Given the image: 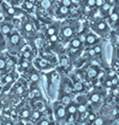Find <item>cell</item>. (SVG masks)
Segmentation results:
<instances>
[{
    "mask_svg": "<svg viewBox=\"0 0 119 125\" xmlns=\"http://www.w3.org/2000/svg\"><path fill=\"white\" fill-rule=\"evenodd\" d=\"M91 28L94 32L100 36H107L110 31L109 23L106 19H100V20H93L91 22Z\"/></svg>",
    "mask_w": 119,
    "mask_h": 125,
    "instance_id": "obj_1",
    "label": "cell"
},
{
    "mask_svg": "<svg viewBox=\"0 0 119 125\" xmlns=\"http://www.w3.org/2000/svg\"><path fill=\"white\" fill-rule=\"evenodd\" d=\"M0 6H1V10L3 11V15H4V18H13L17 14V9L14 5H11L10 3H7L6 1H1L0 2Z\"/></svg>",
    "mask_w": 119,
    "mask_h": 125,
    "instance_id": "obj_2",
    "label": "cell"
},
{
    "mask_svg": "<svg viewBox=\"0 0 119 125\" xmlns=\"http://www.w3.org/2000/svg\"><path fill=\"white\" fill-rule=\"evenodd\" d=\"M74 33H75V26L71 24H66L62 26L61 31H60L62 40H70L71 38H73Z\"/></svg>",
    "mask_w": 119,
    "mask_h": 125,
    "instance_id": "obj_3",
    "label": "cell"
},
{
    "mask_svg": "<svg viewBox=\"0 0 119 125\" xmlns=\"http://www.w3.org/2000/svg\"><path fill=\"white\" fill-rule=\"evenodd\" d=\"M85 42V36L81 34L79 37L73 38L72 40L70 41V48L72 49H79L83 46V43Z\"/></svg>",
    "mask_w": 119,
    "mask_h": 125,
    "instance_id": "obj_4",
    "label": "cell"
},
{
    "mask_svg": "<svg viewBox=\"0 0 119 125\" xmlns=\"http://www.w3.org/2000/svg\"><path fill=\"white\" fill-rule=\"evenodd\" d=\"M9 41H10V45L12 47H17L21 43V37H20V34L18 32L11 33L9 37Z\"/></svg>",
    "mask_w": 119,
    "mask_h": 125,
    "instance_id": "obj_5",
    "label": "cell"
},
{
    "mask_svg": "<svg viewBox=\"0 0 119 125\" xmlns=\"http://www.w3.org/2000/svg\"><path fill=\"white\" fill-rule=\"evenodd\" d=\"M70 10L69 7L67 6H64L62 4H60L58 2L57 3V9H55V11H57V15L59 16H62V17H66V16H68L70 14Z\"/></svg>",
    "mask_w": 119,
    "mask_h": 125,
    "instance_id": "obj_6",
    "label": "cell"
},
{
    "mask_svg": "<svg viewBox=\"0 0 119 125\" xmlns=\"http://www.w3.org/2000/svg\"><path fill=\"white\" fill-rule=\"evenodd\" d=\"M97 42H98V38L96 37V34L89 33L85 36V43L87 45H95Z\"/></svg>",
    "mask_w": 119,
    "mask_h": 125,
    "instance_id": "obj_7",
    "label": "cell"
},
{
    "mask_svg": "<svg viewBox=\"0 0 119 125\" xmlns=\"http://www.w3.org/2000/svg\"><path fill=\"white\" fill-rule=\"evenodd\" d=\"M12 29L13 27L10 23H3V24L0 26V32H1L3 36H10L12 33Z\"/></svg>",
    "mask_w": 119,
    "mask_h": 125,
    "instance_id": "obj_8",
    "label": "cell"
},
{
    "mask_svg": "<svg viewBox=\"0 0 119 125\" xmlns=\"http://www.w3.org/2000/svg\"><path fill=\"white\" fill-rule=\"evenodd\" d=\"M22 7L26 11H33L34 9H35V2L33 1V0H23Z\"/></svg>",
    "mask_w": 119,
    "mask_h": 125,
    "instance_id": "obj_9",
    "label": "cell"
},
{
    "mask_svg": "<svg viewBox=\"0 0 119 125\" xmlns=\"http://www.w3.org/2000/svg\"><path fill=\"white\" fill-rule=\"evenodd\" d=\"M23 30H24L26 33L34 32L35 27H34L33 22H30L29 20H26V22H24V24H23Z\"/></svg>",
    "mask_w": 119,
    "mask_h": 125,
    "instance_id": "obj_10",
    "label": "cell"
},
{
    "mask_svg": "<svg viewBox=\"0 0 119 125\" xmlns=\"http://www.w3.org/2000/svg\"><path fill=\"white\" fill-rule=\"evenodd\" d=\"M36 64H37V66L39 68H46L47 67V62L45 60H42V58H38L37 61H36Z\"/></svg>",
    "mask_w": 119,
    "mask_h": 125,
    "instance_id": "obj_11",
    "label": "cell"
},
{
    "mask_svg": "<svg viewBox=\"0 0 119 125\" xmlns=\"http://www.w3.org/2000/svg\"><path fill=\"white\" fill-rule=\"evenodd\" d=\"M57 31H58V28H57V26H49L48 28H47V34L50 37V36H52V34H57Z\"/></svg>",
    "mask_w": 119,
    "mask_h": 125,
    "instance_id": "obj_12",
    "label": "cell"
},
{
    "mask_svg": "<svg viewBox=\"0 0 119 125\" xmlns=\"http://www.w3.org/2000/svg\"><path fill=\"white\" fill-rule=\"evenodd\" d=\"M22 57L24 60H29V58L33 57V52L30 50H25V51L22 52Z\"/></svg>",
    "mask_w": 119,
    "mask_h": 125,
    "instance_id": "obj_13",
    "label": "cell"
},
{
    "mask_svg": "<svg viewBox=\"0 0 119 125\" xmlns=\"http://www.w3.org/2000/svg\"><path fill=\"white\" fill-rule=\"evenodd\" d=\"M67 111H68V113H69L70 115H73V114H75V113H76L77 108H76V106H75L74 104H68Z\"/></svg>",
    "mask_w": 119,
    "mask_h": 125,
    "instance_id": "obj_14",
    "label": "cell"
},
{
    "mask_svg": "<svg viewBox=\"0 0 119 125\" xmlns=\"http://www.w3.org/2000/svg\"><path fill=\"white\" fill-rule=\"evenodd\" d=\"M65 115H66V111H65V108H63V107L58 108V111H57V116L59 117V118H64Z\"/></svg>",
    "mask_w": 119,
    "mask_h": 125,
    "instance_id": "obj_15",
    "label": "cell"
},
{
    "mask_svg": "<svg viewBox=\"0 0 119 125\" xmlns=\"http://www.w3.org/2000/svg\"><path fill=\"white\" fill-rule=\"evenodd\" d=\"M4 1H6L7 3H10L11 5H19V4H22V2H23V0H4Z\"/></svg>",
    "mask_w": 119,
    "mask_h": 125,
    "instance_id": "obj_16",
    "label": "cell"
},
{
    "mask_svg": "<svg viewBox=\"0 0 119 125\" xmlns=\"http://www.w3.org/2000/svg\"><path fill=\"white\" fill-rule=\"evenodd\" d=\"M97 70L96 69H90L89 71H88V77H90V78H93V77H95L97 75Z\"/></svg>",
    "mask_w": 119,
    "mask_h": 125,
    "instance_id": "obj_17",
    "label": "cell"
},
{
    "mask_svg": "<svg viewBox=\"0 0 119 125\" xmlns=\"http://www.w3.org/2000/svg\"><path fill=\"white\" fill-rule=\"evenodd\" d=\"M61 65L63 66V67H66V66H68L69 65V60L66 56H63L61 58Z\"/></svg>",
    "mask_w": 119,
    "mask_h": 125,
    "instance_id": "obj_18",
    "label": "cell"
},
{
    "mask_svg": "<svg viewBox=\"0 0 119 125\" xmlns=\"http://www.w3.org/2000/svg\"><path fill=\"white\" fill-rule=\"evenodd\" d=\"M74 89H75V91H83L84 90V84L82 83H76L74 84Z\"/></svg>",
    "mask_w": 119,
    "mask_h": 125,
    "instance_id": "obj_19",
    "label": "cell"
},
{
    "mask_svg": "<svg viewBox=\"0 0 119 125\" xmlns=\"http://www.w3.org/2000/svg\"><path fill=\"white\" fill-rule=\"evenodd\" d=\"M62 103H63V104H65V105L70 104V103H71L70 97H68V96H64V97H63V99H62Z\"/></svg>",
    "mask_w": 119,
    "mask_h": 125,
    "instance_id": "obj_20",
    "label": "cell"
},
{
    "mask_svg": "<svg viewBox=\"0 0 119 125\" xmlns=\"http://www.w3.org/2000/svg\"><path fill=\"white\" fill-rule=\"evenodd\" d=\"M93 49H94V51H95V53H96V54H100L101 51H102L101 46H100V45H98V44L95 45V46L93 47Z\"/></svg>",
    "mask_w": 119,
    "mask_h": 125,
    "instance_id": "obj_21",
    "label": "cell"
},
{
    "mask_svg": "<svg viewBox=\"0 0 119 125\" xmlns=\"http://www.w3.org/2000/svg\"><path fill=\"white\" fill-rule=\"evenodd\" d=\"M14 80V76L12 75V74H10V75H7L5 76V78L3 79V81H4L5 83H12V81Z\"/></svg>",
    "mask_w": 119,
    "mask_h": 125,
    "instance_id": "obj_22",
    "label": "cell"
},
{
    "mask_svg": "<svg viewBox=\"0 0 119 125\" xmlns=\"http://www.w3.org/2000/svg\"><path fill=\"white\" fill-rule=\"evenodd\" d=\"M30 80H31V81H34V83L38 81V80H39V75H38V73L34 72L33 74H31V75H30Z\"/></svg>",
    "mask_w": 119,
    "mask_h": 125,
    "instance_id": "obj_23",
    "label": "cell"
},
{
    "mask_svg": "<svg viewBox=\"0 0 119 125\" xmlns=\"http://www.w3.org/2000/svg\"><path fill=\"white\" fill-rule=\"evenodd\" d=\"M99 98H100V97H99L98 94H93V95L91 96V101H93V102H98Z\"/></svg>",
    "mask_w": 119,
    "mask_h": 125,
    "instance_id": "obj_24",
    "label": "cell"
},
{
    "mask_svg": "<svg viewBox=\"0 0 119 125\" xmlns=\"http://www.w3.org/2000/svg\"><path fill=\"white\" fill-rule=\"evenodd\" d=\"M104 123H105V121H104L102 118H96L94 120V124L95 125H102Z\"/></svg>",
    "mask_w": 119,
    "mask_h": 125,
    "instance_id": "obj_25",
    "label": "cell"
},
{
    "mask_svg": "<svg viewBox=\"0 0 119 125\" xmlns=\"http://www.w3.org/2000/svg\"><path fill=\"white\" fill-rule=\"evenodd\" d=\"M77 109H78L79 113H82V114H83V113H85L87 111V107H86V105H84V104H79Z\"/></svg>",
    "mask_w": 119,
    "mask_h": 125,
    "instance_id": "obj_26",
    "label": "cell"
},
{
    "mask_svg": "<svg viewBox=\"0 0 119 125\" xmlns=\"http://www.w3.org/2000/svg\"><path fill=\"white\" fill-rule=\"evenodd\" d=\"M49 40H50V42H52V43H57L60 40V38H58L57 34H52V36L49 37Z\"/></svg>",
    "mask_w": 119,
    "mask_h": 125,
    "instance_id": "obj_27",
    "label": "cell"
},
{
    "mask_svg": "<svg viewBox=\"0 0 119 125\" xmlns=\"http://www.w3.org/2000/svg\"><path fill=\"white\" fill-rule=\"evenodd\" d=\"M6 67V61L3 58H0V70H3Z\"/></svg>",
    "mask_w": 119,
    "mask_h": 125,
    "instance_id": "obj_28",
    "label": "cell"
},
{
    "mask_svg": "<svg viewBox=\"0 0 119 125\" xmlns=\"http://www.w3.org/2000/svg\"><path fill=\"white\" fill-rule=\"evenodd\" d=\"M21 116H22V118H28V117H29V111H27V109L22 111Z\"/></svg>",
    "mask_w": 119,
    "mask_h": 125,
    "instance_id": "obj_29",
    "label": "cell"
},
{
    "mask_svg": "<svg viewBox=\"0 0 119 125\" xmlns=\"http://www.w3.org/2000/svg\"><path fill=\"white\" fill-rule=\"evenodd\" d=\"M21 67H22L23 69H27V68H29V62H26V61L22 62H21Z\"/></svg>",
    "mask_w": 119,
    "mask_h": 125,
    "instance_id": "obj_30",
    "label": "cell"
},
{
    "mask_svg": "<svg viewBox=\"0 0 119 125\" xmlns=\"http://www.w3.org/2000/svg\"><path fill=\"white\" fill-rule=\"evenodd\" d=\"M33 117H34L35 119H39L40 117H41V113L38 112V111H36V112L33 113Z\"/></svg>",
    "mask_w": 119,
    "mask_h": 125,
    "instance_id": "obj_31",
    "label": "cell"
},
{
    "mask_svg": "<svg viewBox=\"0 0 119 125\" xmlns=\"http://www.w3.org/2000/svg\"><path fill=\"white\" fill-rule=\"evenodd\" d=\"M88 54H89V56H95V55H96V53H95L93 48H90L88 50Z\"/></svg>",
    "mask_w": 119,
    "mask_h": 125,
    "instance_id": "obj_32",
    "label": "cell"
},
{
    "mask_svg": "<svg viewBox=\"0 0 119 125\" xmlns=\"http://www.w3.org/2000/svg\"><path fill=\"white\" fill-rule=\"evenodd\" d=\"M111 81H112V84L113 85H116L118 83H119V80H118V78H116V77H114V78H112L111 79Z\"/></svg>",
    "mask_w": 119,
    "mask_h": 125,
    "instance_id": "obj_33",
    "label": "cell"
},
{
    "mask_svg": "<svg viewBox=\"0 0 119 125\" xmlns=\"http://www.w3.org/2000/svg\"><path fill=\"white\" fill-rule=\"evenodd\" d=\"M112 94H113V96H118L119 95V90L118 89H114Z\"/></svg>",
    "mask_w": 119,
    "mask_h": 125,
    "instance_id": "obj_34",
    "label": "cell"
},
{
    "mask_svg": "<svg viewBox=\"0 0 119 125\" xmlns=\"http://www.w3.org/2000/svg\"><path fill=\"white\" fill-rule=\"evenodd\" d=\"M40 125H49V122L47 120H43V121H41Z\"/></svg>",
    "mask_w": 119,
    "mask_h": 125,
    "instance_id": "obj_35",
    "label": "cell"
},
{
    "mask_svg": "<svg viewBox=\"0 0 119 125\" xmlns=\"http://www.w3.org/2000/svg\"><path fill=\"white\" fill-rule=\"evenodd\" d=\"M2 19H4V15H3V11L1 10V6H0V20H2Z\"/></svg>",
    "mask_w": 119,
    "mask_h": 125,
    "instance_id": "obj_36",
    "label": "cell"
},
{
    "mask_svg": "<svg viewBox=\"0 0 119 125\" xmlns=\"http://www.w3.org/2000/svg\"><path fill=\"white\" fill-rule=\"evenodd\" d=\"M106 85H107V87H112V81H111V80H107L106 81Z\"/></svg>",
    "mask_w": 119,
    "mask_h": 125,
    "instance_id": "obj_37",
    "label": "cell"
},
{
    "mask_svg": "<svg viewBox=\"0 0 119 125\" xmlns=\"http://www.w3.org/2000/svg\"><path fill=\"white\" fill-rule=\"evenodd\" d=\"M89 120H90V121H94V120H95L94 115H90V116H89Z\"/></svg>",
    "mask_w": 119,
    "mask_h": 125,
    "instance_id": "obj_38",
    "label": "cell"
},
{
    "mask_svg": "<svg viewBox=\"0 0 119 125\" xmlns=\"http://www.w3.org/2000/svg\"><path fill=\"white\" fill-rule=\"evenodd\" d=\"M109 76H110V77H113V76H115V72H114V71H111V72H109Z\"/></svg>",
    "mask_w": 119,
    "mask_h": 125,
    "instance_id": "obj_39",
    "label": "cell"
},
{
    "mask_svg": "<svg viewBox=\"0 0 119 125\" xmlns=\"http://www.w3.org/2000/svg\"><path fill=\"white\" fill-rule=\"evenodd\" d=\"M2 46H3V40L0 37V48H2Z\"/></svg>",
    "mask_w": 119,
    "mask_h": 125,
    "instance_id": "obj_40",
    "label": "cell"
},
{
    "mask_svg": "<svg viewBox=\"0 0 119 125\" xmlns=\"http://www.w3.org/2000/svg\"><path fill=\"white\" fill-rule=\"evenodd\" d=\"M22 92H23V89H22V88H19V89H18V93L20 94V93H22Z\"/></svg>",
    "mask_w": 119,
    "mask_h": 125,
    "instance_id": "obj_41",
    "label": "cell"
},
{
    "mask_svg": "<svg viewBox=\"0 0 119 125\" xmlns=\"http://www.w3.org/2000/svg\"><path fill=\"white\" fill-rule=\"evenodd\" d=\"M3 125H13V123H11V122H9V121H7V122H5Z\"/></svg>",
    "mask_w": 119,
    "mask_h": 125,
    "instance_id": "obj_42",
    "label": "cell"
},
{
    "mask_svg": "<svg viewBox=\"0 0 119 125\" xmlns=\"http://www.w3.org/2000/svg\"><path fill=\"white\" fill-rule=\"evenodd\" d=\"M29 97H30V98H34V97H35L34 93H30V94H29Z\"/></svg>",
    "mask_w": 119,
    "mask_h": 125,
    "instance_id": "obj_43",
    "label": "cell"
},
{
    "mask_svg": "<svg viewBox=\"0 0 119 125\" xmlns=\"http://www.w3.org/2000/svg\"><path fill=\"white\" fill-rule=\"evenodd\" d=\"M113 115H117V109H114L113 111Z\"/></svg>",
    "mask_w": 119,
    "mask_h": 125,
    "instance_id": "obj_44",
    "label": "cell"
},
{
    "mask_svg": "<svg viewBox=\"0 0 119 125\" xmlns=\"http://www.w3.org/2000/svg\"><path fill=\"white\" fill-rule=\"evenodd\" d=\"M117 52H118V53H119V44H118V45H117Z\"/></svg>",
    "mask_w": 119,
    "mask_h": 125,
    "instance_id": "obj_45",
    "label": "cell"
},
{
    "mask_svg": "<svg viewBox=\"0 0 119 125\" xmlns=\"http://www.w3.org/2000/svg\"><path fill=\"white\" fill-rule=\"evenodd\" d=\"M117 115H118V116H119V108H118V109H117Z\"/></svg>",
    "mask_w": 119,
    "mask_h": 125,
    "instance_id": "obj_46",
    "label": "cell"
},
{
    "mask_svg": "<svg viewBox=\"0 0 119 125\" xmlns=\"http://www.w3.org/2000/svg\"><path fill=\"white\" fill-rule=\"evenodd\" d=\"M118 100H119V95H118Z\"/></svg>",
    "mask_w": 119,
    "mask_h": 125,
    "instance_id": "obj_47",
    "label": "cell"
}]
</instances>
